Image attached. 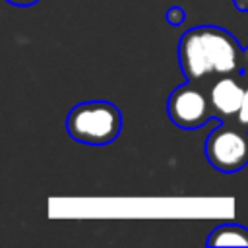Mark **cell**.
Instances as JSON below:
<instances>
[{
	"mask_svg": "<svg viewBox=\"0 0 248 248\" xmlns=\"http://www.w3.org/2000/svg\"><path fill=\"white\" fill-rule=\"evenodd\" d=\"M66 130L72 140L87 145L112 143L122 130V114L110 101H83L68 112Z\"/></svg>",
	"mask_w": 248,
	"mask_h": 248,
	"instance_id": "obj_2",
	"label": "cell"
},
{
	"mask_svg": "<svg viewBox=\"0 0 248 248\" xmlns=\"http://www.w3.org/2000/svg\"><path fill=\"white\" fill-rule=\"evenodd\" d=\"M203 149L213 169L225 174L238 172L248 165V130L234 120H221L207 134Z\"/></svg>",
	"mask_w": 248,
	"mask_h": 248,
	"instance_id": "obj_3",
	"label": "cell"
},
{
	"mask_svg": "<svg viewBox=\"0 0 248 248\" xmlns=\"http://www.w3.org/2000/svg\"><path fill=\"white\" fill-rule=\"evenodd\" d=\"M240 78H242V81L246 83V87H248V46L244 48V52H242V68H240Z\"/></svg>",
	"mask_w": 248,
	"mask_h": 248,
	"instance_id": "obj_9",
	"label": "cell"
},
{
	"mask_svg": "<svg viewBox=\"0 0 248 248\" xmlns=\"http://www.w3.org/2000/svg\"><path fill=\"white\" fill-rule=\"evenodd\" d=\"M244 48L217 25H196L178 41V64L188 81L207 87L215 78L240 74Z\"/></svg>",
	"mask_w": 248,
	"mask_h": 248,
	"instance_id": "obj_1",
	"label": "cell"
},
{
	"mask_svg": "<svg viewBox=\"0 0 248 248\" xmlns=\"http://www.w3.org/2000/svg\"><path fill=\"white\" fill-rule=\"evenodd\" d=\"M167 114L182 130H196L207 124L213 116L207 89L200 83H180L167 97Z\"/></svg>",
	"mask_w": 248,
	"mask_h": 248,
	"instance_id": "obj_4",
	"label": "cell"
},
{
	"mask_svg": "<svg viewBox=\"0 0 248 248\" xmlns=\"http://www.w3.org/2000/svg\"><path fill=\"white\" fill-rule=\"evenodd\" d=\"M184 17H186V12H184V8H180V6H170V8L167 10V14H165V19H167L170 25H180V23L184 21Z\"/></svg>",
	"mask_w": 248,
	"mask_h": 248,
	"instance_id": "obj_7",
	"label": "cell"
},
{
	"mask_svg": "<svg viewBox=\"0 0 248 248\" xmlns=\"http://www.w3.org/2000/svg\"><path fill=\"white\" fill-rule=\"evenodd\" d=\"M209 103L213 108V116L227 122L234 120L246 93V83L242 81L240 74H227L215 78L207 87Z\"/></svg>",
	"mask_w": 248,
	"mask_h": 248,
	"instance_id": "obj_5",
	"label": "cell"
},
{
	"mask_svg": "<svg viewBox=\"0 0 248 248\" xmlns=\"http://www.w3.org/2000/svg\"><path fill=\"white\" fill-rule=\"evenodd\" d=\"M234 122H238L242 128L248 130V87H246V93H244V101H242V107L234 118Z\"/></svg>",
	"mask_w": 248,
	"mask_h": 248,
	"instance_id": "obj_8",
	"label": "cell"
},
{
	"mask_svg": "<svg viewBox=\"0 0 248 248\" xmlns=\"http://www.w3.org/2000/svg\"><path fill=\"white\" fill-rule=\"evenodd\" d=\"M6 2H10V4H14V6H21V8H25V6H33V4H37L39 0H6Z\"/></svg>",
	"mask_w": 248,
	"mask_h": 248,
	"instance_id": "obj_10",
	"label": "cell"
},
{
	"mask_svg": "<svg viewBox=\"0 0 248 248\" xmlns=\"http://www.w3.org/2000/svg\"><path fill=\"white\" fill-rule=\"evenodd\" d=\"M234 8L240 10V12H248V0H232Z\"/></svg>",
	"mask_w": 248,
	"mask_h": 248,
	"instance_id": "obj_11",
	"label": "cell"
},
{
	"mask_svg": "<svg viewBox=\"0 0 248 248\" xmlns=\"http://www.w3.org/2000/svg\"><path fill=\"white\" fill-rule=\"evenodd\" d=\"M207 246H248V229L236 223H223L209 232Z\"/></svg>",
	"mask_w": 248,
	"mask_h": 248,
	"instance_id": "obj_6",
	"label": "cell"
}]
</instances>
